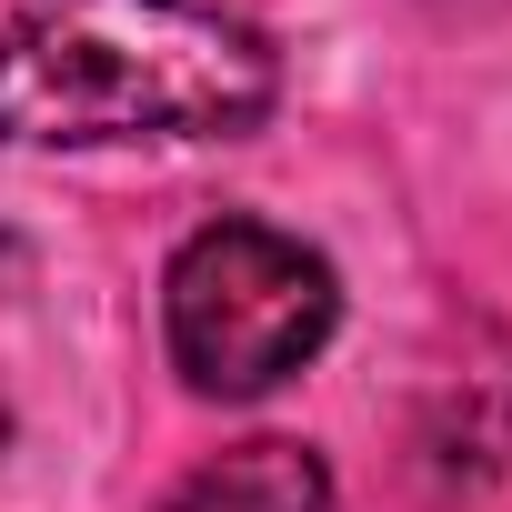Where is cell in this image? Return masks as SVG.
Masks as SVG:
<instances>
[{"instance_id": "obj_2", "label": "cell", "mask_w": 512, "mask_h": 512, "mask_svg": "<svg viewBox=\"0 0 512 512\" xmlns=\"http://www.w3.org/2000/svg\"><path fill=\"white\" fill-rule=\"evenodd\" d=\"M342 322V282L302 231L272 221H201L171 272H161V332L191 392L211 402H262L272 382H292Z\"/></svg>"}, {"instance_id": "obj_1", "label": "cell", "mask_w": 512, "mask_h": 512, "mask_svg": "<svg viewBox=\"0 0 512 512\" xmlns=\"http://www.w3.org/2000/svg\"><path fill=\"white\" fill-rule=\"evenodd\" d=\"M282 61L221 0H21L0 21V141H241L272 111Z\"/></svg>"}, {"instance_id": "obj_4", "label": "cell", "mask_w": 512, "mask_h": 512, "mask_svg": "<svg viewBox=\"0 0 512 512\" xmlns=\"http://www.w3.org/2000/svg\"><path fill=\"white\" fill-rule=\"evenodd\" d=\"M0 442H11V412H0Z\"/></svg>"}, {"instance_id": "obj_3", "label": "cell", "mask_w": 512, "mask_h": 512, "mask_svg": "<svg viewBox=\"0 0 512 512\" xmlns=\"http://www.w3.org/2000/svg\"><path fill=\"white\" fill-rule=\"evenodd\" d=\"M151 512H332V472L302 442H241L201 462L181 492H161Z\"/></svg>"}]
</instances>
